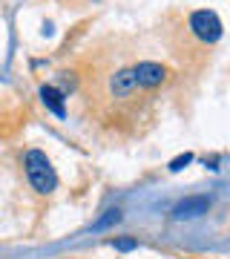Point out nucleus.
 <instances>
[{"instance_id":"1","label":"nucleus","mask_w":230,"mask_h":259,"mask_svg":"<svg viewBox=\"0 0 230 259\" xmlns=\"http://www.w3.org/2000/svg\"><path fill=\"white\" fill-rule=\"evenodd\" d=\"M23 170H26L29 185L35 187L37 193L49 196L58 187V173L43 150H26L23 153Z\"/></svg>"},{"instance_id":"2","label":"nucleus","mask_w":230,"mask_h":259,"mask_svg":"<svg viewBox=\"0 0 230 259\" xmlns=\"http://www.w3.org/2000/svg\"><path fill=\"white\" fill-rule=\"evenodd\" d=\"M187 29H190V35H193L196 40H202V44H216V40L221 37V20H219V15H216L213 9L190 12Z\"/></svg>"},{"instance_id":"3","label":"nucleus","mask_w":230,"mask_h":259,"mask_svg":"<svg viewBox=\"0 0 230 259\" xmlns=\"http://www.w3.org/2000/svg\"><path fill=\"white\" fill-rule=\"evenodd\" d=\"M135 75H138V87L144 93H153V90H158L167 81V69L161 64H156V61H141V64H135Z\"/></svg>"},{"instance_id":"4","label":"nucleus","mask_w":230,"mask_h":259,"mask_svg":"<svg viewBox=\"0 0 230 259\" xmlns=\"http://www.w3.org/2000/svg\"><path fill=\"white\" fill-rule=\"evenodd\" d=\"M210 210V199L207 196H187L184 202H178L173 207L175 219H196V216H204Z\"/></svg>"},{"instance_id":"5","label":"nucleus","mask_w":230,"mask_h":259,"mask_svg":"<svg viewBox=\"0 0 230 259\" xmlns=\"http://www.w3.org/2000/svg\"><path fill=\"white\" fill-rule=\"evenodd\" d=\"M40 101L46 104V110H52L58 118H66V104H64V93L55 90V87H40Z\"/></svg>"},{"instance_id":"6","label":"nucleus","mask_w":230,"mask_h":259,"mask_svg":"<svg viewBox=\"0 0 230 259\" xmlns=\"http://www.w3.org/2000/svg\"><path fill=\"white\" fill-rule=\"evenodd\" d=\"M190 161H193V153H181V156H175L173 161H170V170H173V173H178V170H184Z\"/></svg>"},{"instance_id":"7","label":"nucleus","mask_w":230,"mask_h":259,"mask_svg":"<svg viewBox=\"0 0 230 259\" xmlns=\"http://www.w3.org/2000/svg\"><path fill=\"white\" fill-rule=\"evenodd\" d=\"M112 222H121V210H110V213L101 219V222H95V228L101 231V228H107V225H112Z\"/></svg>"},{"instance_id":"8","label":"nucleus","mask_w":230,"mask_h":259,"mask_svg":"<svg viewBox=\"0 0 230 259\" xmlns=\"http://www.w3.org/2000/svg\"><path fill=\"white\" fill-rule=\"evenodd\" d=\"M112 245H115V250H135L138 248V239H115Z\"/></svg>"}]
</instances>
